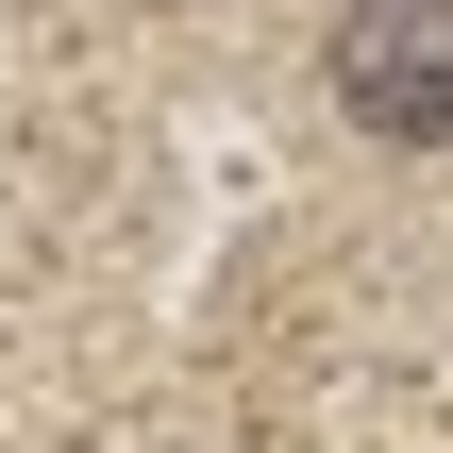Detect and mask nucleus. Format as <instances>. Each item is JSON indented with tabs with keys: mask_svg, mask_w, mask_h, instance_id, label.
I'll list each match as a JSON object with an SVG mask.
<instances>
[{
	"mask_svg": "<svg viewBox=\"0 0 453 453\" xmlns=\"http://www.w3.org/2000/svg\"><path fill=\"white\" fill-rule=\"evenodd\" d=\"M336 101L387 151H453V0H353L336 17Z\"/></svg>",
	"mask_w": 453,
	"mask_h": 453,
	"instance_id": "1",
	"label": "nucleus"
}]
</instances>
